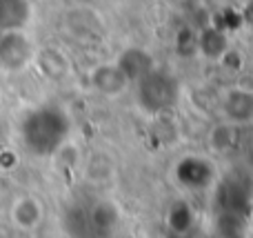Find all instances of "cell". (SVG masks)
I'll list each match as a JSON object with an SVG mask.
<instances>
[{
	"mask_svg": "<svg viewBox=\"0 0 253 238\" xmlns=\"http://www.w3.org/2000/svg\"><path fill=\"white\" fill-rule=\"evenodd\" d=\"M167 2H171L175 9H191L198 0H167Z\"/></svg>",
	"mask_w": 253,
	"mask_h": 238,
	"instance_id": "obj_15",
	"label": "cell"
},
{
	"mask_svg": "<svg viewBox=\"0 0 253 238\" xmlns=\"http://www.w3.org/2000/svg\"><path fill=\"white\" fill-rule=\"evenodd\" d=\"M34 47L22 31H9L0 38V71H22L34 62Z\"/></svg>",
	"mask_w": 253,
	"mask_h": 238,
	"instance_id": "obj_4",
	"label": "cell"
},
{
	"mask_svg": "<svg viewBox=\"0 0 253 238\" xmlns=\"http://www.w3.org/2000/svg\"><path fill=\"white\" fill-rule=\"evenodd\" d=\"M118 218L120 212L116 207V203L111 200H96L93 207L87 212V223L91 230L102 232V234H109L118 227Z\"/></svg>",
	"mask_w": 253,
	"mask_h": 238,
	"instance_id": "obj_12",
	"label": "cell"
},
{
	"mask_svg": "<svg viewBox=\"0 0 253 238\" xmlns=\"http://www.w3.org/2000/svg\"><path fill=\"white\" fill-rule=\"evenodd\" d=\"M69 116L56 105L31 109L22 118L20 136L25 147L36 156H53L69 138Z\"/></svg>",
	"mask_w": 253,
	"mask_h": 238,
	"instance_id": "obj_1",
	"label": "cell"
},
{
	"mask_svg": "<svg viewBox=\"0 0 253 238\" xmlns=\"http://www.w3.org/2000/svg\"><path fill=\"white\" fill-rule=\"evenodd\" d=\"M240 143H242L240 141V129L231 123H224V120L215 123L213 127H211L209 136H207V147L218 156L233 154V151L240 147Z\"/></svg>",
	"mask_w": 253,
	"mask_h": 238,
	"instance_id": "obj_10",
	"label": "cell"
},
{
	"mask_svg": "<svg viewBox=\"0 0 253 238\" xmlns=\"http://www.w3.org/2000/svg\"><path fill=\"white\" fill-rule=\"evenodd\" d=\"M89 85L93 87V92H98L105 98H118L131 87V83L123 74V69L116 65V60L100 62V65L93 67L89 71Z\"/></svg>",
	"mask_w": 253,
	"mask_h": 238,
	"instance_id": "obj_5",
	"label": "cell"
},
{
	"mask_svg": "<svg viewBox=\"0 0 253 238\" xmlns=\"http://www.w3.org/2000/svg\"><path fill=\"white\" fill-rule=\"evenodd\" d=\"M196 45H198L202 56H205L207 60H213V62H220V58H222L229 49L227 36L218 29H205L200 36H198Z\"/></svg>",
	"mask_w": 253,
	"mask_h": 238,
	"instance_id": "obj_13",
	"label": "cell"
},
{
	"mask_svg": "<svg viewBox=\"0 0 253 238\" xmlns=\"http://www.w3.org/2000/svg\"><path fill=\"white\" fill-rule=\"evenodd\" d=\"M34 62L38 67V71L47 80H65L71 71V62L67 58V53H62L56 47H47L42 51L34 53Z\"/></svg>",
	"mask_w": 253,
	"mask_h": 238,
	"instance_id": "obj_8",
	"label": "cell"
},
{
	"mask_svg": "<svg viewBox=\"0 0 253 238\" xmlns=\"http://www.w3.org/2000/svg\"><path fill=\"white\" fill-rule=\"evenodd\" d=\"M135 87L138 105L149 114H165L178 100V80L165 69H153L144 78H140Z\"/></svg>",
	"mask_w": 253,
	"mask_h": 238,
	"instance_id": "obj_2",
	"label": "cell"
},
{
	"mask_svg": "<svg viewBox=\"0 0 253 238\" xmlns=\"http://www.w3.org/2000/svg\"><path fill=\"white\" fill-rule=\"evenodd\" d=\"M167 223L173 227L175 232H187L193 223V212L187 203H175L167 214Z\"/></svg>",
	"mask_w": 253,
	"mask_h": 238,
	"instance_id": "obj_14",
	"label": "cell"
},
{
	"mask_svg": "<svg viewBox=\"0 0 253 238\" xmlns=\"http://www.w3.org/2000/svg\"><path fill=\"white\" fill-rule=\"evenodd\" d=\"M29 20L27 0H0V31H20Z\"/></svg>",
	"mask_w": 253,
	"mask_h": 238,
	"instance_id": "obj_11",
	"label": "cell"
},
{
	"mask_svg": "<svg viewBox=\"0 0 253 238\" xmlns=\"http://www.w3.org/2000/svg\"><path fill=\"white\" fill-rule=\"evenodd\" d=\"M220 116L224 123L236 125L238 129L253 125V89L229 87L220 94Z\"/></svg>",
	"mask_w": 253,
	"mask_h": 238,
	"instance_id": "obj_3",
	"label": "cell"
},
{
	"mask_svg": "<svg viewBox=\"0 0 253 238\" xmlns=\"http://www.w3.org/2000/svg\"><path fill=\"white\" fill-rule=\"evenodd\" d=\"M116 65L123 69V74L126 76V80H129L131 85H135L140 78H144L149 71L156 69V67H153V58L149 56L144 49H138V47L125 49L118 56Z\"/></svg>",
	"mask_w": 253,
	"mask_h": 238,
	"instance_id": "obj_9",
	"label": "cell"
},
{
	"mask_svg": "<svg viewBox=\"0 0 253 238\" xmlns=\"http://www.w3.org/2000/svg\"><path fill=\"white\" fill-rule=\"evenodd\" d=\"M175 174H178V181L182 183V187H187V190H202L213 178V165L205 158L189 156V158H184L175 167Z\"/></svg>",
	"mask_w": 253,
	"mask_h": 238,
	"instance_id": "obj_7",
	"label": "cell"
},
{
	"mask_svg": "<svg viewBox=\"0 0 253 238\" xmlns=\"http://www.w3.org/2000/svg\"><path fill=\"white\" fill-rule=\"evenodd\" d=\"M9 216H11V223L22 232H31L42 223L44 218V207L42 200L36 198V196H18L13 200L11 209H9Z\"/></svg>",
	"mask_w": 253,
	"mask_h": 238,
	"instance_id": "obj_6",
	"label": "cell"
}]
</instances>
